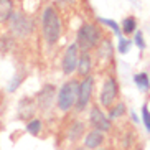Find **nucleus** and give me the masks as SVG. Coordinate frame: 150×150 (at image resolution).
Listing matches in <instances>:
<instances>
[{
  "label": "nucleus",
  "instance_id": "18",
  "mask_svg": "<svg viewBox=\"0 0 150 150\" xmlns=\"http://www.w3.org/2000/svg\"><path fill=\"white\" fill-rule=\"evenodd\" d=\"M135 27H137V20L134 17L124 18V22H122V31L125 33V35L134 33V31H135Z\"/></svg>",
  "mask_w": 150,
  "mask_h": 150
},
{
  "label": "nucleus",
  "instance_id": "25",
  "mask_svg": "<svg viewBox=\"0 0 150 150\" xmlns=\"http://www.w3.org/2000/svg\"><path fill=\"white\" fill-rule=\"evenodd\" d=\"M97 150H104V149H97Z\"/></svg>",
  "mask_w": 150,
  "mask_h": 150
},
{
  "label": "nucleus",
  "instance_id": "14",
  "mask_svg": "<svg viewBox=\"0 0 150 150\" xmlns=\"http://www.w3.org/2000/svg\"><path fill=\"white\" fill-rule=\"evenodd\" d=\"M84 124L83 122H74L73 124V127L69 129V134H68V137H69L71 142H78L79 140V137L84 134Z\"/></svg>",
  "mask_w": 150,
  "mask_h": 150
},
{
  "label": "nucleus",
  "instance_id": "6",
  "mask_svg": "<svg viewBox=\"0 0 150 150\" xmlns=\"http://www.w3.org/2000/svg\"><path fill=\"white\" fill-rule=\"evenodd\" d=\"M119 96V88H117V81L114 78H109V79L104 83L101 91V106L106 107V109H110L114 106L115 99Z\"/></svg>",
  "mask_w": 150,
  "mask_h": 150
},
{
  "label": "nucleus",
  "instance_id": "16",
  "mask_svg": "<svg viewBox=\"0 0 150 150\" xmlns=\"http://www.w3.org/2000/svg\"><path fill=\"white\" fill-rule=\"evenodd\" d=\"M124 112H125V104H124V102H117V104H114V106L109 109V115H107V117H109V120L112 122L114 119L120 117Z\"/></svg>",
  "mask_w": 150,
  "mask_h": 150
},
{
  "label": "nucleus",
  "instance_id": "5",
  "mask_svg": "<svg viewBox=\"0 0 150 150\" xmlns=\"http://www.w3.org/2000/svg\"><path fill=\"white\" fill-rule=\"evenodd\" d=\"M93 84L94 79L93 76H86L83 81L79 83V89H78V99H76V110H84L86 106L91 101V96H93Z\"/></svg>",
  "mask_w": 150,
  "mask_h": 150
},
{
  "label": "nucleus",
  "instance_id": "4",
  "mask_svg": "<svg viewBox=\"0 0 150 150\" xmlns=\"http://www.w3.org/2000/svg\"><path fill=\"white\" fill-rule=\"evenodd\" d=\"M8 30L17 38H25L33 31V22L22 12H13L8 20Z\"/></svg>",
  "mask_w": 150,
  "mask_h": 150
},
{
  "label": "nucleus",
  "instance_id": "1",
  "mask_svg": "<svg viewBox=\"0 0 150 150\" xmlns=\"http://www.w3.org/2000/svg\"><path fill=\"white\" fill-rule=\"evenodd\" d=\"M41 31H43L45 41L48 45H54L59 40V35H61V18H59L54 7H46L43 10Z\"/></svg>",
  "mask_w": 150,
  "mask_h": 150
},
{
  "label": "nucleus",
  "instance_id": "19",
  "mask_svg": "<svg viewBox=\"0 0 150 150\" xmlns=\"http://www.w3.org/2000/svg\"><path fill=\"white\" fill-rule=\"evenodd\" d=\"M142 120H144V125H145L147 132L150 134V110L147 106L142 107Z\"/></svg>",
  "mask_w": 150,
  "mask_h": 150
},
{
  "label": "nucleus",
  "instance_id": "20",
  "mask_svg": "<svg viewBox=\"0 0 150 150\" xmlns=\"http://www.w3.org/2000/svg\"><path fill=\"white\" fill-rule=\"evenodd\" d=\"M22 81H23L22 76L15 74L13 78H12V81H10V84H8V93H15V91H17V88L22 84Z\"/></svg>",
  "mask_w": 150,
  "mask_h": 150
},
{
  "label": "nucleus",
  "instance_id": "17",
  "mask_svg": "<svg viewBox=\"0 0 150 150\" xmlns=\"http://www.w3.org/2000/svg\"><path fill=\"white\" fill-rule=\"evenodd\" d=\"M43 129V124H41L40 119H30L27 122V132L31 134V135H38Z\"/></svg>",
  "mask_w": 150,
  "mask_h": 150
},
{
  "label": "nucleus",
  "instance_id": "7",
  "mask_svg": "<svg viewBox=\"0 0 150 150\" xmlns=\"http://www.w3.org/2000/svg\"><path fill=\"white\" fill-rule=\"evenodd\" d=\"M78 59H79V48L76 43H71L69 46L64 51V56H63L61 61V68L64 74H73L78 68Z\"/></svg>",
  "mask_w": 150,
  "mask_h": 150
},
{
  "label": "nucleus",
  "instance_id": "24",
  "mask_svg": "<svg viewBox=\"0 0 150 150\" xmlns=\"http://www.w3.org/2000/svg\"><path fill=\"white\" fill-rule=\"evenodd\" d=\"M74 150H86L84 147H78V149H74Z\"/></svg>",
  "mask_w": 150,
  "mask_h": 150
},
{
  "label": "nucleus",
  "instance_id": "10",
  "mask_svg": "<svg viewBox=\"0 0 150 150\" xmlns=\"http://www.w3.org/2000/svg\"><path fill=\"white\" fill-rule=\"evenodd\" d=\"M53 96H54V88L51 86V84L45 86V88L40 91L38 97H36V102H38V106H40L41 110H46L50 106H51V102H53Z\"/></svg>",
  "mask_w": 150,
  "mask_h": 150
},
{
  "label": "nucleus",
  "instance_id": "15",
  "mask_svg": "<svg viewBox=\"0 0 150 150\" xmlns=\"http://www.w3.org/2000/svg\"><path fill=\"white\" fill-rule=\"evenodd\" d=\"M134 83H135L137 88L142 89V91H149L150 89V79L145 73H139V74L134 76Z\"/></svg>",
  "mask_w": 150,
  "mask_h": 150
},
{
  "label": "nucleus",
  "instance_id": "22",
  "mask_svg": "<svg viewBox=\"0 0 150 150\" xmlns=\"http://www.w3.org/2000/svg\"><path fill=\"white\" fill-rule=\"evenodd\" d=\"M130 48V41L127 38H119V51L120 53H127Z\"/></svg>",
  "mask_w": 150,
  "mask_h": 150
},
{
  "label": "nucleus",
  "instance_id": "13",
  "mask_svg": "<svg viewBox=\"0 0 150 150\" xmlns=\"http://www.w3.org/2000/svg\"><path fill=\"white\" fill-rule=\"evenodd\" d=\"M13 13V2L12 0H0V23L8 22Z\"/></svg>",
  "mask_w": 150,
  "mask_h": 150
},
{
  "label": "nucleus",
  "instance_id": "8",
  "mask_svg": "<svg viewBox=\"0 0 150 150\" xmlns=\"http://www.w3.org/2000/svg\"><path fill=\"white\" fill-rule=\"evenodd\" d=\"M89 120H91V125L94 127V130H99V132H109L110 129H112V122L109 120L104 112L97 106H94L89 112Z\"/></svg>",
  "mask_w": 150,
  "mask_h": 150
},
{
  "label": "nucleus",
  "instance_id": "11",
  "mask_svg": "<svg viewBox=\"0 0 150 150\" xmlns=\"http://www.w3.org/2000/svg\"><path fill=\"white\" fill-rule=\"evenodd\" d=\"M91 68H93V58H91V54L88 51H83L79 54V59H78V68H76V71L79 73V76L86 78L91 73Z\"/></svg>",
  "mask_w": 150,
  "mask_h": 150
},
{
  "label": "nucleus",
  "instance_id": "23",
  "mask_svg": "<svg viewBox=\"0 0 150 150\" xmlns=\"http://www.w3.org/2000/svg\"><path fill=\"white\" fill-rule=\"evenodd\" d=\"M135 45L139 46L140 50L145 48V41H144V36H142V31H137L135 33Z\"/></svg>",
  "mask_w": 150,
  "mask_h": 150
},
{
  "label": "nucleus",
  "instance_id": "12",
  "mask_svg": "<svg viewBox=\"0 0 150 150\" xmlns=\"http://www.w3.org/2000/svg\"><path fill=\"white\" fill-rule=\"evenodd\" d=\"M112 59V45L109 40H102L97 48V61H110Z\"/></svg>",
  "mask_w": 150,
  "mask_h": 150
},
{
  "label": "nucleus",
  "instance_id": "2",
  "mask_svg": "<svg viewBox=\"0 0 150 150\" xmlns=\"http://www.w3.org/2000/svg\"><path fill=\"white\" fill-rule=\"evenodd\" d=\"M78 89H79V81L78 79H69L59 88L56 96V106L61 112H68L76 106Z\"/></svg>",
  "mask_w": 150,
  "mask_h": 150
},
{
  "label": "nucleus",
  "instance_id": "3",
  "mask_svg": "<svg viewBox=\"0 0 150 150\" xmlns=\"http://www.w3.org/2000/svg\"><path fill=\"white\" fill-rule=\"evenodd\" d=\"M101 43V31L96 25L93 23H84L81 25V28L78 30L76 35V45L81 51H91L93 48H96Z\"/></svg>",
  "mask_w": 150,
  "mask_h": 150
},
{
  "label": "nucleus",
  "instance_id": "9",
  "mask_svg": "<svg viewBox=\"0 0 150 150\" xmlns=\"http://www.w3.org/2000/svg\"><path fill=\"white\" fill-rule=\"evenodd\" d=\"M102 144H104V134L99 132V130H91L84 137L83 147L86 150H97V149H101Z\"/></svg>",
  "mask_w": 150,
  "mask_h": 150
},
{
  "label": "nucleus",
  "instance_id": "21",
  "mask_svg": "<svg viewBox=\"0 0 150 150\" xmlns=\"http://www.w3.org/2000/svg\"><path fill=\"white\" fill-rule=\"evenodd\" d=\"M101 23H106L107 27H110L112 30H114L115 36H117V38H120V28L117 27V23H115L114 20H109V18H101Z\"/></svg>",
  "mask_w": 150,
  "mask_h": 150
}]
</instances>
